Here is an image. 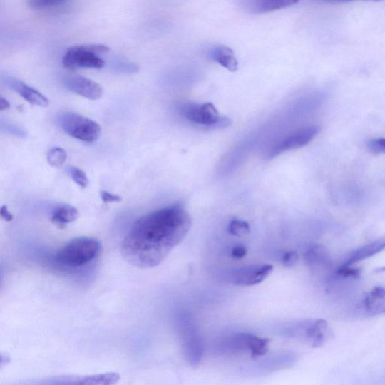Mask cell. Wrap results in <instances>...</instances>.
<instances>
[{"label": "cell", "instance_id": "1", "mask_svg": "<svg viewBox=\"0 0 385 385\" xmlns=\"http://www.w3.org/2000/svg\"><path fill=\"white\" fill-rule=\"evenodd\" d=\"M191 217L180 204L142 216L133 224L121 245V255L140 269L160 265L187 236Z\"/></svg>", "mask_w": 385, "mask_h": 385}, {"label": "cell", "instance_id": "2", "mask_svg": "<svg viewBox=\"0 0 385 385\" xmlns=\"http://www.w3.org/2000/svg\"><path fill=\"white\" fill-rule=\"evenodd\" d=\"M102 245L92 237H78L67 242L55 256V260L61 267L79 268L91 263L99 256Z\"/></svg>", "mask_w": 385, "mask_h": 385}, {"label": "cell", "instance_id": "3", "mask_svg": "<svg viewBox=\"0 0 385 385\" xmlns=\"http://www.w3.org/2000/svg\"><path fill=\"white\" fill-rule=\"evenodd\" d=\"M178 327L187 361L192 367L198 366L202 360L204 346L194 316L188 312H181Z\"/></svg>", "mask_w": 385, "mask_h": 385}, {"label": "cell", "instance_id": "4", "mask_svg": "<svg viewBox=\"0 0 385 385\" xmlns=\"http://www.w3.org/2000/svg\"><path fill=\"white\" fill-rule=\"evenodd\" d=\"M110 48L104 45L91 44L76 46L68 48L63 58V65L68 70L79 68H102L106 62L101 55L108 53Z\"/></svg>", "mask_w": 385, "mask_h": 385}, {"label": "cell", "instance_id": "5", "mask_svg": "<svg viewBox=\"0 0 385 385\" xmlns=\"http://www.w3.org/2000/svg\"><path fill=\"white\" fill-rule=\"evenodd\" d=\"M63 130L73 138L85 143H94L100 138L101 128L96 121L76 113H65L59 118Z\"/></svg>", "mask_w": 385, "mask_h": 385}, {"label": "cell", "instance_id": "6", "mask_svg": "<svg viewBox=\"0 0 385 385\" xmlns=\"http://www.w3.org/2000/svg\"><path fill=\"white\" fill-rule=\"evenodd\" d=\"M180 113L185 119L195 125L208 128L226 127L230 120L220 115L217 109L211 103L203 104H184Z\"/></svg>", "mask_w": 385, "mask_h": 385}, {"label": "cell", "instance_id": "7", "mask_svg": "<svg viewBox=\"0 0 385 385\" xmlns=\"http://www.w3.org/2000/svg\"><path fill=\"white\" fill-rule=\"evenodd\" d=\"M319 131V126L313 125L292 132L270 148L268 153L269 158H276L287 151L308 145Z\"/></svg>", "mask_w": 385, "mask_h": 385}, {"label": "cell", "instance_id": "8", "mask_svg": "<svg viewBox=\"0 0 385 385\" xmlns=\"http://www.w3.org/2000/svg\"><path fill=\"white\" fill-rule=\"evenodd\" d=\"M272 271L270 265H249L232 270L229 279L237 286L251 287L263 282Z\"/></svg>", "mask_w": 385, "mask_h": 385}, {"label": "cell", "instance_id": "9", "mask_svg": "<svg viewBox=\"0 0 385 385\" xmlns=\"http://www.w3.org/2000/svg\"><path fill=\"white\" fill-rule=\"evenodd\" d=\"M228 345L231 350L247 351L253 359H257L267 353L270 339L260 338L251 334H240L233 337Z\"/></svg>", "mask_w": 385, "mask_h": 385}, {"label": "cell", "instance_id": "10", "mask_svg": "<svg viewBox=\"0 0 385 385\" xmlns=\"http://www.w3.org/2000/svg\"><path fill=\"white\" fill-rule=\"evenodd\" d=\"M63 83L68 90L88 100L98 101L103 95V89L98 82L83 76H68Z\"/></svg>", "mask_w": 385, "mask_h": 385}, {"label": "cell", "instance_id": "11", "mask_svg": "<svg viewBox=\"0 0 385 385\" xmlns=\"http://www.w3.org/2000/svg\"><path fill=\"white\" fill-rule=\"evenodd\" d=\"M4 82L7 87L18 93L26 102L41 107H47L49 105L46 96L24 82L14 77H6Z\"/></svg>", "mask_w": 385, "mask_h": 385}, {"label": "cell", "instance_id": "12", "mask_svg": "<svg viewBox=\"0 0 385 385\" xmlns=\"http://www.w3.org/2000/svg\"><path fill=\"white\" fill-rule=\"evenodd\" d=\"M332 332L328 323L319 319L312 323L306 331V336L312 346L319 348L331 337Z\"/></svg>", "mask_w": 385, "mask_h": 385}, {"label": "cell", "instance_id": "13", "mask_svg": "<svg viewBox=\"0 0 385 385\" xmlns=\"http://www.w3.org/2000/svg\"><path fill=\"white\" fill-rule=\"evenodd\" d=\"M364 304L371 315L385 314V287L378 286L373 288L366 296Z\"/></svg>", "mask_w": 385, "mask_h": 385}, {"label": "cell", "instance_id": "14", "mask_svg": "<svg viewBox=\"0 0 385 385\" xmlns=\"http://www.w3.org/2000/svg\"><path fill=\"white\" fill-rule=\"evenodd\" d=\"M299 0H247L246 6L254 13H267L294 6Z\"/></svg>", "mask_w": 385, "mask_h": 385}, {"label": "cell", "instance_id": "15", "mask_svg": "<svg viewBox=\"0 0 385 385\" xmlns=\"http://www.w3.org/2000/svg\"><path fill=\"white\" fill-rule=\"evenodd\" d=\"M385 250V240L371 242L354 250L347 258L345 265H352L373 257Z\"/></svg>", "mask_w": 385, "mask_h": 385}, {"label": "cell", "instance_id": "16", "mask_svg": "<svg viewBox=\"0 0 385 385\" xmlns=\"http://www.w3.org/2000/svg\"><path fill=\"white\" fill-rule=\"evenodd\" d=\"M78 211L71 205H61L53 210L51 215V222L60 229L73 223L78 217Z\"/></svg>", "mask_w": 385, "mask_h": 385}, {"label": "cell", "instance_id": "17", "mask_svg": "<svg viewBox=\"0 0 385 385\" xmlns=\"http://www.w3.org/2000/svg\"><path fill=\"white\" fill-rule=\"evenodd\" d=\"M210 55L212 60L229 71H237L239 63L235 52L231 48L225 46H217L212 50Z\"/></svg>", "mask_w": 385, "mask_h": 385}, {"label": "cell", "instance_id": "18", "mask_svg": "<svg viewBox=\"0 0 385 385\" xmlns=\"http://www.w3.org/2000/svg\"><path fill=\"white\" fill-rule=\"evenodd\" d=\"M305 260L307 264L314 270L323 268L331 261L325 247L319 245L309 247L305 254Z\"/></svg>", "mask_w": 385, "mask_h": 385}, {"label": "cell", "instance_id": "19", "mask_svg": "<svg viewBox=\"0 0 385 385\" xmlns=\"http://www.w3.org/2000/svg\"><path fill=\"white\" fill-rule=\"evenodd\" d=\"M67 155L65 150L59 147L50 149L47 155L48 163L54 168H61L63 167Z\"/></svg>", "mask_w": 385, "mask_h": 385}, {"label": "cell", "instance_id": "20", "mask_svg": "<svg viewBox=\"0 0 385 385\" xmlns=\"http://www.w3.org/2000/svg\"><path fill=\"white\" fill-rule=\"evenodd\" d=\"M68 1L70 0H26V4L35 10H44L62 6Z\"/></svg>", "mask_w": 385, "mask_h": 385}, {"label": "cell", "instance_id": "21", "mask_svg": "<svg viewBox=\"0 0 385 385\" xmlns=\"http://www.w3.org/2000/svg\"><path fill=\"white\" fill-rule=\"evenodd\" d=\"M230 235L237 237H243L249 235L250 232V226L242 220H232L230 222L228 227Z\"/></svg>", "mask_w": 385, "mask_h": 385}, {"label": "cell", "instance_id": "22", "mask_svg": "<svg viewBox=\"0 0 385 385\" xmlns=\"http://www.w3.org/2000/svg\"><path fill=\"white\" fill-rule=\"evenodd\" d=\"M73 180L81 188H86L89 183L86 173L77 168L71 167L68 169Z\"/></svg>", "mask_w": 385, "mask_h": 385}, {"label": "cell", "instance_id": "23", "mask_svg": "<svg viewBox=\"0 0 385 385\" xmlns=\"http://www.w3.org/2000/svg\"><path fill=\"white\" fill-rule=\"evenodd\" d=\"M1 129L10 135L19 137V138L24 139L27 135L26 132L23 128L16 125V123L7 120H1Z\"/></svg>", "mask_w": 385, "mask_h": 385}, {"label": "cell", "instance_id": "24", "mask_svg": "<svg viewBox=\"0 0 385 385\" xmlns=\"http://www.w3.org/2000/svg\"><path fill=\"white\" fill-rule=\"evenodd\" d=\"M360 270L344 265L337 270L336 274L342 279H356L360 276Z\"/></svg>", "mask_w": 385, "mask_h": 385}, {"label": "cell", "instance_id": "25", "mask_svg": "<svg viewBox=\"0 0 385 385\" xmlns=\"http://www.w3.org/2000/svg\"><path fill=\"white\" fill-rule=\"evenodd\" d=\"M114 70L120 73H134L140 71L138 66L133 63L119 61L113 63Z\"/></svg>", "mask_w": 385, "mask_h": 385}, {"label": "cell", "instance_id": "26", "mask_svg": "<svg viewBox=\"0 0 385 385\" xmlns=\"http://www.w3.org/2000/svg\"><path fill=\"white\" fill-rule=\"evenodd\" d=\"M367 149L371 153L379 155L385 154V138H378L369 140L366 143Z\"/></svg>", "mask_w": 385, "mask_h": 385}, {"label": "cell", "instance_id": "27", "mask_svg": "<svg viewBox=\"0 0 385 385\" xmlns=\"http://www.w3.org/2000/svg\"><path fill=\"white\" fill-rule=\"evenodd\" d=\"M298 260V255L296 252L289 251L284 254L282 258V264L287 267H291L296 265Z\"/></svg>", "mask_w": 385, "mask_h": 385}, {"label": "cell", "instance_id": "28", "mask_svg": "<svg viewBox=\"0 0 385 385\" xmlns=\"http://www.w3.org/2000/svg\"><path fill=\"white\" fill-rule=\"evenodd\" d=\"M101 200L104 202H119L122 201V197L119 195H113L112 192L102 190L101 192Z\"/></svg>", "mask_w": 385, "mask_h": 385}, {"label": "cell", "instance_id": "29", "mask_svg": "<svg viewBox=\"0 0 385 385\" xmlns=\"http://www.w3.org/2000/svg\"><path fill=\"white\" fill-rule=\"evenodd\" d=\"M247 255L246 247L242 245H237L232 247L231 256L236 259H242Z\"/></svg>", "mask_w": 385, "mask_h": 385}, {"label": "cell", "instance_id": "30", "mask_svg": "<svg viewBox=\"0 0 385 385\" xmlns=\"http://www.w3.org/2000/svg\"><path fill=\"white\" fill-rule=\"evenodd\" d=\"M0 215H1V217L4 220V221L7 222H10L13 220V215L9 211L6 205L2 206L1 211H0Z\"/></svg>", "mask_w": 385, "mask_h": 385}, {"label": "cell", "instance_id": "31", "mask_svg": "<svg viewBox=\"0 0 385 385\" xmlns=\"http://www.w3.org/2000/svg\"><path fill=\"white\" fill-rule=\"evenodd\" d=\"M322 1L328 3V4H345L354 1H359V0H322ZM364 1H375L379 2L381 0H364Z\"/></svg>", "mask_w": 385, "mask_h": 385}, {"label": "cell", "instance_id": "32", "mask_svg": "<svg viewBox=\"0 0 385 385\" xmlns=\"http://www.w3.org/2000/svg\"><path fill=\"white\" fill-rule=\"evenodd\" d=\"M0 106H1V110H7L10 108V104L8 101L5 98H1V103H0Z\"/></svg>", "mask_w": 385, "mask_h": 385}]
</instances>
